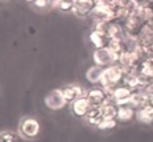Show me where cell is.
Returning <instances> with one entry per match:
<instances>
[{"label":"cell","instance_id":"6da1fadb","mask_svg":"<svg viewBox=\"0 0 153 142\" xmlns=\"http://www.w3.org/2000/svg\"><path fill=\"white\" fill-rule=\"evenodd\" d=\"M124 75L126 71L119 63H114V65L108 66L104 68L103 71V77L100 80V87L108 93V96H112L115 88L119 86L120 83H123Z\"/></svg>","mask_w":153,"mask_h":142},{"label":"cell","instance_id":"7a4b0ae2","mask_svg":"<svg viewBox=\"0 0 153 142\" xmlns=\"http://www.w3.org/2000/svg\"><path fill=\"white\" fill-rule=\"evenodd\" d=\"M41 125L36 117H24L20 120L19 124V134L27 141H32L40 134Z\"/></svg>","mask_w":153,"mask_h":142},{"label":"cell","instance_id":"3957f363","mask_svg":"<svg viewBox=\"0 0 153 142\" xmlns=\"http://www.w3.org/2000/svg\"><path fill=\"white\" fill-rule=\"evenodd\" d=\"M92 61L97 66H100V67H108V66L114 65V63H117L116 57L112 54L108 47H103V49H95L94 53H92Z\"/></svg>","mask_w":153,"mask_h":142},{"label":"cell","instance_id":"277c9868","mask_svg":"<svg viewBox=\"0 0 153 142\" xmlns=\"http://www.w3.org/2000/svg\"><path fill=\"white\" fill-rule=\"evenodd\" d=\"M68 104L65 96L62 93L61 88H56V90H52L49 93L45 96V105L49 109L52 110H58L62 109L63 107Z\"/></svg>","mask_w":153,"mask_h":142},{"label":"cell","instance_id":"5b68a950","mask_svg":"<svg viewBox=\"0 0 153 142\" xmlns=\"http://www.w3.org/2000/svg\"><path fill=\"white\" fill-rule=\"evenodd\" d=\"M86 96H87L91 107H99L100 108L106 103L111 102V97L108 96V93L102 87H94L91 90H88L86 92Z\"/></svg>","mask_w":153,"mask_h":142},{"label":"cell","instance_id":"8992f818","mask_svg":"<svg viewBox=\"0 0 153 142\" xmlns=\"http://www.w3.org/2000/svg\"><path fill=\"white\" fill-rule=\"evenodd\" d=\"M144 24L145 23L136 13H131L128 17L123 21L124 29H126L127 34L133 36V37H139V34L141 33L143 28H144Z\"/></svg>","mask_w":153,"mask_h":142},{"label":"cell","instance_id":"52a82bcc","mask_svg":"<svg viewBox=\"0 0 153 142\" xmlns=\"http://www.w3.org/2000/svg\"><path fill=\"white\" fill-rule=\"evenodd\" d=\"M133 91L129 90L128 87L126 86H117L115 88L112 96H111V100L116 104L117 107L120 105H129V100H131V96H132Z\"/></svg>","mask_w":153,"mask_h":142},{"label":"cell","instance_id":"ba28073f","mask_svg":"<svg viewBox=\"0 0 153 142\" xmlns=\"http://www.w3.org/2000/svg\"><path fill=\"white\" fill-rule=\"evenodd\" d=\"M97 1L95 0H74V9L73 13L78 17H86V16L91 15L94 11Z\"/></svg>","mask_w":153,"mask_h":142},{"label":"cell","instance_id":"9c48e42d","mask_svg":"<svg viewBox=\"0 0 153 142\" xmlns=\"http://www.w3.org/2000/svg\"><path fill=\"white\" fill-rule=\"evenodd\" d=\"M90 109H91V104H90V102H88V99H87L86 95L71 103V113L75 116V117L85 118L86 115H87V112Z\"/></svg>","mask_w":153,"mask_h":142},{"label":"cell","instance_id":"30bf717a","mask_svg":"<svg viewBox=\"0 0 153 142\" xmlns=\"http://www.w3.org/2000/svg\"><path fill=\"white\" fill-rule=\"evenodd\" d=\"M61 90H62V93H63V96H65L66 102L70 104L73 102H75L76 99H79V97L86 95V91L79 86V84H66Z\"/></svg>","mask_w":153,"mask_h":142},{"label":"cell","instance_id":"8fae6325","mask_svg":"<svg viewBox=\"0 0 153 142\" xmlns=\"http://www.w3.org/2000/svg\"><path fill=\"white\" fill-rule=\"evenodd\" d=\"M90 42L95 49H103L107 47L108 42H110V37L107 36L106 30H99V29H92L88 34Z\"/></svg>","mask_w":153,"mask_h":142},{"label":"cell","instance_id":"7c38bea8","mask_svg":"<svg viewBox=\"0 0 153 142\" xmlns=\"http://www.w3.org/2000/svg\"><path fill=\"white\" fill-rule=\"evenodd\" d=\"M106 33L110 37V40H124V37L127 36V32L124 29L123 23L117 20L108 23Z\"/></svg>","mask_w":153,"mask_h":142},{"label":"cell","instance_id":"4fadbf2b","mask_svg":"<svg viewBox=\"0 0 153 142\" xmlns=\"http://www.w3.org/2000/svg\"><path fill=\"white\" fill-rule=\"evenodd\" d=\"M149 100H151V95L146 92L145 90H139L132 93L129 100V105L133 107L135 109H139L141 107L146 105V104H149Z\"/></svg>","mask_w":153,"mask_h":142},{"label":"cell","instance_id":"5bb4252c","mask_svg":"<svg viewBox=\"0 0 153 142\" xmlns=\"http://www.w3.org/2000/svg\"><path fill=\"white\" fill-rule=\"evenodd\" d=\"M103 120H104L103 113H102V109L99 107H91V109L88 110L85 117L86 124L90 126H94V128H98V125H99Z\"/></svg>","mask_w":153,"mask_h":142},{"label":"cell","instance_id":"9a60e30c","mask_svg":"<svg viewBox=\"0 0 153 142\" xmlns=\"http://www.w3.org/2000/svg\"><path fill=\"white\" fill-rule=\"evenodd\" d=\"M136 110L131 105H120L117 109V117L116 120L120 122H129L136 117Z\"/></svg>","mask_w":153,"mask_h":142},{"label":"cell","instance_id":"2e32d148","mask_svg":"<svg viewBox=\"0 0 153 142\" xmlns=\"http://www.w3.org/2000/svg\"><path fill=\"white\" fill-rule=\"evenodd\" d=\"M136 118L137 121L143 122V124H152L153 122V105L152 104H146V105L141 107L136 112Z\"/></svg>","mask_w":153,"mask_h":142},{"label":"cell","instance_id":"e0dca14e","mask_svg":"<svg viewBox=\"0 0 153 142\" xmlns=\"http://www.w3.org/2000/svg\"><path fill=\"white\" fill-rule=\"evenodd\" d=\"M103 71H104V67L94 65L86 72V78H87V80L92 84H100L102 77H103Z\"/></svg>","mask_w":153,"mask_h":142},{"label":"cell","instance_id":"ac0fdd59","mask_svg":"<svg viewBox=\"0 0 153 142\" xmlns=\"http://www.w3.org/2000/svg\"><path fill=\"white\" fill-rule=\"evenodd\" d=\"M107 47L112 52V54L116 57L117 61H119L120 55L126 52V46H124V41L123 40H110Z\"/></svg>","mask_w":153,"mask_h":142},{"label":"cell","instance_id":"d6986e66","mask_svg":"<svg viewBox=\"0 0 153 142\" xmlns=\"http://www.w3.org/2000/svg\"><path fill=\"white\" fill-rule=\"evenodd\" d=\"M139 74L153 78V57H146L139 65Z\"/></svg>","mask_w":153,"mask_h":142},{"label":"cell","instance_id":"ffe728a7","mask_svg":"<svg viewBox=\"0 0 153 142\" xmlns=\"http://www.w3.org/2000/svg\"><path fill=\"white\" fill-rule=\"evenodd\" d=\"M100 109H102V113H103L104 118H116L117 117V109H119V107H117L112 100L106 103L103 107H100Z\"/></svg>","mask_w":153,"mask_h":142},{"label":"cell","instance_id":"44dd1931","mask_svg":"<svg viewBox=\"0 0 153 142\" xmlns=\"http://www.w3.org/2000/svg\"><path fill=\"white\" fill-rule=\"evenodd\" d=\"M54 8H57L62 13H73L74 9V0H54Z\"/></svg>","mask_w":153,"mask_h":142},{"label":"cell","instance_id":"7402d4cb","mask_svg":"<svg viewBox=\"0 0 153 142\" xmlns=\"http://www.w3.org/2000/svg\"><path fill=\"white\" fill-rule=\"evenodd\" d=\"M122 84H123V86H126V87H128L129 90L133 91V92L140 90V83H139L137 75L126 74V75H124V79H123V83Z\"/></svg>","mask_w":153,"mask_h":142},{"label":"cell","instance_id":"603a6c76","mask_svg":"<svg viewBox=\"0 0 153 142\" xmlns=\"http://www.w3.org/2000/svg\"><path fill=\"white\" fill-rule=\"evenodd\" d=\"M24 138L11 130H3L0 134V142H23Z\"/></svg>","mask_w":153,"mask_h":142},{"label":"cell","instance_id":"cb8c5ba5","mask_svg":"<svg viewBox=\"0 0 153 142\" xmlns=\"http://www.w3.org/2000/svg\"><path fill=\"white\" fill-rule=\"evenodd\" d=\"M116 125H117L116 118H104L103 121L98 125V129H99V130H112Z\"/></svg>","mask_w":153,"mask_h":142},{"label":"cell","instance_id":"d4e9b609","mask_svg":"<svg viewBox=\"0 0 153 142\" xmlns=\"http://www.w3.org/2000/svg\"><path fill=\"white\" fill-rule=\"evenodd\" d=\"M54 0H36L33 5L38 9H46L48 7H53Z\"/></svg>","mask_w":153,"mask_h":142},{"label":"cell","instance_id":"484cf974","mask_svg":"<svg viewBox=\"0 0 153 142\" xmlns=\"http://www.w3.org/2000/svg\"><path fill=\"white\" fill-rule=\"evenodd\" d=\"M143 32H146V33L153 34V17L149 18L148 21H145L144 28H143Z\"/></svg>","mask_w":153,"mask_h":142},{"label":"cell","instance_id":"4316f807","mask_svg":"<svg viewBox=\"0 0 153 142\" xmlns=\"http://www.w3.org/2000/svg\"><path fill=\"white\" fill-rule=\"evenodd\" d=\"M144 90H145V91H146V92H148L149 95H153V80H152L151 83H149L148 86H146V87L144 88Z\"/></svg>","mask_w":153,"mask_h":142},{"label":"cell","instance_id":"83f0119b","mask_svg":"<svg viewBox=\"0 0 153 142\" xmlns=\"http://www.w3.org/2000/svg\"><path fill=\"white\" fill-rule=\"evenodd\" d=\"M149 104H152V105H153V95H151V100H149Z\"/></svg>","mask_w":153,"mask_h":142},{"label":"cell","instance_id":"f1b7e54d","mask_svg":"<svg viewBox=\"0 0 153 142\" xmlns=\"http://www.w3.org/2000/svg\"><path fill=\"white\" fill-rule=\"evenodd\" d=\"M25 1H28V3H34L36 0H25Z\"/></svg>","mask_w":153,"mask_h":142},{"label":"cell","instance_id":"f546056e","mask_svg":"<svg viewBox=\"0 0 153 142\" xmlns=\"http://www.w3.org/2000/svg\"><path fill=\"white\" fill-rule=\"evenodd\" d=\"M95 1H97V3H99V1H100V0H95Z\"/></svg>","mask_w":153,"mask_h":142},{"label":"cell","instance_id":"4dcf8cb0","mask_svg":"<svg viewBox=\"0 0 153 142\" xmlns=\"http://www.w3.org/2000/svg\"><path fill=\"white\" fill-rule=\"evenodd\" d=\"M111 1H115V0H111Z\"/></svg>","mask_w":153,"mask_h":142}]
</instances>
